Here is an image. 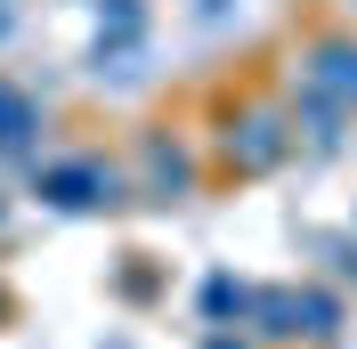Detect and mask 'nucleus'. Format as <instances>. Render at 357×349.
<instances>
[{
    "label": "nucleus",
    "mask_w": 357,
    "mask_h": 349,
    "mask_svg": "<svg viewBox=\"0 0 357 349\" xmlns=\"http://www.w3.org/2000/svg\"><path fill=\"white\" fill-rule=\"evenodd\" d=\"M130 195H146V203H187V195H195V147L171 138V131H146L138 154H130Z\"/></svg>",
    "instance_id": "nucleus-3"
},
{
    "label": "nucleus",
    "mask_w": 357,
    "mask_h": 349,
    "mask_svg": "<svg viewBox=\"0 0 357 349\" xmlns=\"http://www.w3.org/2000/svg\"><path fill=\"white\" fill-rule=\"evenodd\" d=\"M292 301H301V341H333L341 333V292L333 284H292Z\"/></svg>",
    "instance_id": "nucleus-9"
},
{
    "label": "nucleus",
    "mask_w": 357,
    "mask_h": 349,
    "mask_svg": "<svg viewBox=\"0 0 357 349\" xmlns=\"http://www.w3.org/2000/svg\"><path fill=\"white\" fill-rule=\"evenodd\" d=\"M0 219H8V195H0Z\"/></svg>",
    "instance_id": "nucleus-15"
},
{
    "label": "nucleus",
    "mask_w": 357,
    "mask_h": 349,
    "mask_svg": "<svg viewBox=\"0 0 357 349\" xmlns=\"http://www.w3.org/2000/svg\"><path fill=\"white\" fill-rule=\"evenodd\" d=\"M8 33H17V8H8V0H0V49H8Z\"/></svg>",
    "instance_id": "nucleus-13"
},
{
    "label": "nucleus",
    "mask_w": 357,
    "mask_h": 349,
    "mask_svg": "<svg viewBox=\"0 0 357 349\" xmlns=\"http://www.w3.org/2000/svg\"><path fill=\"white\" fill-rule=\"evenodd\" d=\"M220 154H227V171L236 179H268V171H284L292 163V122L276 98H236L227 106V131H220Z\"/></svg>",
    "instance_id": "nucleus-2"
},
{
    "label": "nucleus",
    "mask_w": 357,
    "mask_h": 349,
    "mask_svg": "<svg viewBox=\"0 0 357 349\" xmlns=\"http://www.w3.org/2000/svg\"><path fill=\"white\" fill-rule=\"evenodd\" d=\"M244 325L260 333V341H301V301H292V284H252Z\"/></svg>",
    "instance_id": "nucleus-6"
},
{
    "label": "nucleus",
    "mask_w": 357,
    "mask_h": 349,
    "mask_svg": "<svg viewBox=\"0 0 357 349\" xmlns=\"http://www.w3.org/2000/svg\"><path fill=\"white\" fill-rule=\"evenodd\" d=\"M284 122H292V154H301V147H309V154H341V147H349V122H357V114H341L333 98H317V89L292 82Z\"/></svg>",
    "instance_id": "nucleus-5"
},
{
    "label": "nucleus",
    "mask_w": 357,
    "mask_h": 349,
    "mask_svg": "<svg viewBox=\"0 0 357 349\" xmlns=\"http://www.w3.org/2000/svg\"><path fill=\"white\" fill-rule=\"evenodd\" d=\"M244 301H252L244 276H227V268L203 276V325H244Z\"/></svg>",
    "instance_id": "nucleus-10"
},
{
    "label": "nucleus",
    "mask_w": 357,
    "mask_h": 349,
    "mask_svg": "<svg viewBox=\"0 0 357 349\" xmlns=\"http://www.w3.org/2000/svg\"><path fill=\"white\" fill-rule=\"evenodd\" d=\"M325 252H333L341 284H357V228H349V236H325Z\"/></svg>",
    "instance_id": "nucleus-11"
},
{
    "label": "nucleus",
    "mask_w": 357,
    "mask_h": 349,
    "mask_svg": "<svg viewBox=\"0 0 357 349\" xmlns=\"http://www.w3.org/2000/svg\"><path fill=\"white\" fill-rule=\"evenodd\" d=\"M349 8H357V0H349Z\"/></svg>",
    "instance_id": "nucleus-16"
},
{
    "label": "nucleus",
    "mask_w": 357,
    "mask_h": 349,
    "mask_svg": "<svg viewBox=\"0 0 357 349\" xmlns=\"http://www.w3.org/2000/svg\"><path fill=\"white\" fill-rule=\"evenodd\" d=\"M292 66H301V89H317L341 114H357V33H309Z\"/></svg>",
    "instance_id": "nucleus-4"
},
{
    "label": "nucleus",
    "mask_w": 357,
    "mask_h": 349,
    "mask_svg": "<svg viewBox=\"0 0 357 349\" xmlns=\"http://www.w3.org/2000/svg\"><path fill=\"white\" fill-rule=\"evenodd\" d=\"M98 41L89 49H146V0H89Z\"/></svg>",
    "instance_id": "nucleus-7"
},
{
    "label": "nucleus",
    "mask_w": 357,
    "mask_h": 349,
    "mask_svg": "<svg viewBox=\"0 0 357 349\" xmlns=\"http://www.w3.org/2000/svg\"><path fill=\"white\" fill-rule=\"evenodd\" d=\"M33 131H41V106L17 82H0V154H33Z\"/></svg>",
    "instance_id": "nucleus-8"
},
{
    "label": "nucleus",
    "mask_w": 357,
    "mask_h": 349,
    "mask_svg": "<svg viewBox=\"0 0 357 349\" xmlns=\"http://www.w3.org/2000/svg\"><path fill=\"white\" fill-rule=\"evenodd\" d=\"M33 195L49 203V211H114V203H130V171L122 163H106V154H49V163H33Z\"/></svg>",
    "instance_id": "nucleus-1"
},
{
    "label": "nucleus",
    "mask_w": 357,
    "mask_h": 349,
    "mask_svg": "<svg viewBox=\"0 0 357 349\" xmlns=\"http://www.w3.org/2000/svg\"><path fill=\"white\" fill-rule=\"evenodd\" d=\"M0 325H8V284H0Z\"/></svg>",
    "instance_id": "nucleus-14"
},
{
    "label": "nucleus",
    "mask_w": 357,
    "mask_h": 349,
    "mask_svg": "<svg viewBox=\"0 0 357 349\" xmlns=\"http://www.w3.org/2000/svg\"><path fill=\"white\" fill-rule=\"evenodd\" d=\"M203 349H244V333H227V325H211V333H203Z\"/></svg>",
    "instance_id": "nucleus-12"
}]
</instances>
